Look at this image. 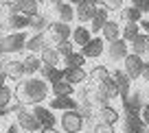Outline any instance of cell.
Masks as SVG:
<instances>
[{
  "label": "cell",
  "instance_id": "9c48e42d",
  "mask_svg": "<svg viewBox=\"0 0 149 133\" xmlns=\"http://www.w3.org/2000/svg\"><path fill=\"white\" fill-rule=\"evenodd\" d=\"M33 109V114H35V118H37V122H40V127L42 129H48V127H55L59 120H57V116L53 114V109L51 107H46V105H35V107H31Z\"/></svg>",
  "mask_w": 149,
  "mask_h": 133
},
{
  "label": "cell",
  "instance_id": "d590c367",
  "mask_svg": "<svg viewBox=\"0 0 149 133\" xmlns=\"http://www.w3.org/2000/svg\"><path fill=\"white\" fill-rule=\"evenodd\" d=\"M92 133H114V127H112V124H105V122H99V120H94Z\"/></svg>",
  "mask_w": 149,
  "mask_h": 133
},
{
  "label": "cell",
  "instance_id": "c3c4849f",
  "mask_svg": "<svg viewBox=\"0 0 149 133\" xmlns=\"http://www.w3.org/2000/svg\"><path fill=\"white\" fill-rule=\"evenodd\" d=\"M147 98H149V83H147Z\"/></svg>",
  "mask_w": 149,
  "mask_h": 133
},
{
  "label": "cell",
  "instance_id": "8fae6325",
  "mask_svg": "<svg viewBox=\"0 0 149 133\" xmlns=\"http://www.w3.org/2000/svg\"><path fill=\"white\" fill-rule=\"evenodd\" d=\"M103 52H105V41H103V37H92V39L81 48V55H84L86 59H99Z\"/></svg>",
  "mask_w": 149,
  "mask_h": 133
},
{
  "label": "cell",
  "instance_id": "f546056e",
  "mask_svg": "<svg viewBox=\"0 0 149 133\" xmlns=\"http://www.w3.org/2000/svg\"><path fill=\"white\" fill-rule=\"evenodd\" d=\"M15 94H13V87H9L5 83V85H0V111H7L11 107V103H13Z\"/></svg>",
  "mask_w": 149,
  "mask_h": 133
},
{
  "label": "cell",
  "instance_id": "cb8c5ba5",
  "mask_svg": "<svg viewBox=\"0 0 149 133\" xmlns=\"http://www.w3.org/2000/svg\"><path fill=\"white\" fill-rule=\"evenodd\" d=\"M40 59H42V65H55V68H59V52H57L55 46H46L42 52H40Z\"/></svg>",
  "mask_w": 149,
  "mask_h": 133
},
{
  "label": "cell",
  "instance_id": "b9f144b4",
  "mask_svg": "<svg viewBox=\"0 0 149 133\" xmlns=\"http://www.w3.org/2000/svg\"><path fill=\"white\" fill-rule=\"evenodd\" d=\"M5 133H20V127L13 122V124H9V127H7V131H5Z\"/></svg>",
  "mask_w": 149,
  "mask_h": 133
},
{
  "label": "cell",
  "instance_id": "5bb4252c",
  "mask_svg": "<svg viewBox=\"0 0 149 133\" xmlns=\"http://www.w3.org/2000/svg\"><path fill=\"white\" fill-rule=\"evenodd\" d=\"M48 107L53 111H72V109H79V103L72 96H53Z\"/></svg>",
  "mask_w": 149,
  "mask_h": 133
},
{
  "label": "cell",
  "instance_id": "d6986e66",
  "mask_svg": "<svg viewBox=\"0 0 149 133\" xmlns=\"http://www.w3.org/2000/svg\"><path fill=\"white\" fill-rule=\"evenodd\" d=\"M53 11H55L57 22H64V24H72V22H74V7L70 5L68 0H66V2H61V5H57Z\"/></svg>",
  "mask_w": 149,
  "mask_h": 133
},
{
  "label": "cell",
  "instance_id": "2e32d148",
  "mask_svg": "<svg viewBox=\"0 0 149 133\" xmlns=\"http://www.w3.org/2000/svg\"><path fill=\"white\" fill-rule=\"evenodd\" d=\"M92 39V31H90V26H86V24H79V26H72V35H70V41H72L74 46L84 48L88 41Z\"/></svg>",
  "mask_w": 149,
  "mask_h": 133
},
{
  "label": "cell",
  "instance_id": "e0dca14e",
  "mask_svg": "<svg viewBox=\"0 0 149 133\" xmlns=\"http://www.w3.org/2000/svg\"><path fill=\"white\" fill-rule=\"evenodd\" d=\"M48 46V41H46V35L44 33H33V35H29L26 39V52H33V55H40V52L44 50V48Z\"/></svg>",
  "mask_w": 149,
  "mask_h": 133
},
{
  "label": "cell",
  "instance_id": "30bf717a",
  "mask_svg": "<svg viewBox=\"0 0 149 133\" xmlns=\"http://www.w3.org/2000/svg\"><path fill=\"white\" fill-rule=\"evenodd\" d=\"M94 118H97L99 122H105V124L116 127L118 120H121V111H118L116 107H112V105H103V107H99V109L94 111Z\"/></svg>",
  "mask_w": 149,
  "mask_h": 133
},
{
  "label": "cell",
  "instance_id": "d4e9b609",
  "mask_svg": "<svg viewBox=\"0 0 149 133\" xmlns=\"http://www.w3.org/2000/svg\"><path fill=\"white\" fill-rule=\"evenodd\" d=\"M147 48H149V35H145V33H140L134 41H130V52H134L138 57L147 55Z\"/></svg>",
  "mask_w": 149,
  "mask_h": 133
},
{
  "label": "cell",
  "instance_id": "f6af8a7d",
  "mask_svg": "<svg viewBox=\"0 0 149 133\" xmlns=\"http://www.w3.org/2000/svg\"><path fill=\"white\" fill-rule=\"evenodd\" d=\"M68 2H70V5H72V7H77V5H79V2H84V0H68Z\"/></svg>",
  "mask_w": 149,
  "mask_h": 133
},
{
  "label": "cell",
  "instance_id": "7402d4cb",
  "mask_svg": "<svg viewBox=\"0 0 149 133\" xmlns=\"http://www.w3.org/2000/svg\"><path fill=\"white\" fill-rule=\"evenodd\" d=\"M5 22H7V28H9L11 33H15V31H26V28H29V15H24V13H13V15H9Z\"/></svg>",
  "mask_w": 149,
  "mask_h": 133
},
{
  "label": "cell",
  "instance_id": "ac0fdd59",
  "mask_svg": "<svg viewBox=\"0 0 149 133\" xmlns=\"http://www.w3.org/2000/svg\"><path fill=\"white\" fill-rule=\"evenodd\" d=\"M22 65H24V74L26 76H35L42 70V59H40V55L26 52V57H22Z\"/></svg>",
  "mask_w": 149,
  "mask_h": 133
},
{
  "label": "cell",
  "instance_id": "5b68a950",
  "mask_svg": "<svg viewBox=\"0 0 149 133\" xmlns=\"http://www.w3.org/2000/svg\"><path fill=\"white\" fill-rule=\"evenodd\" d=\"M44 35H46V41H48V44L57 46V44H61V41L70 39V35H72V26H70V24H64V22H57V20H55V22H48Z\"/></svg>",
  "mask_w": 149,
  "mask_h": 133
},
{
  "label": "cell",
  "instance_id": "681fc988",
  "mask_svg": "<svg viewBox=\"0 0 149 133\" xmlns=\"http://www.w3.org/2000/svg\"><path fill=\"white\" fill-rule=\"evenodd\" d=\"M2 5H5V0H0V7H2Z\"/></svg>",
  "mask_w": 149,
  "mask_h": 133
},
{
  "label": "cell",
  "instance_id": "f5cc1de1",
  "mask_svg": "<svg viewBox=\"0 0 149 133\" xmlns=\"http://www.w3.org/2000/svg\"><path fill=\"white\" fill-rule=\"evenodd\" d=\"M147 133H149V129H147Z\"/></svg>",
  "mask_w": 149,
  "mask_h": 133
},
{
  "label": "cell",
  "instance_id": "52a82bcc",
  "mask_svg": "<svg viewBox=\"0 0 149 133\" xmlns=\"http://www.w3.org/2000/svg\"><path fill=\"white\" fill-rule=\"evenodd\" d=\"M143 65H145V59H143V57L130 52V55L123 59V72H125L132 81H136V79H140V74H143Z\"/></svg>",
  "mask_w": 149,
  "mask_h": 133
},
{
  "label": "cell",
  "instance_id": "d6a6232c",
  "mask_svg": "<svg viewBox=\"0 0 149 133\" xmlns=\"http://www.w3.org/2000/svg\"><path fill=\"white\" fill-rule=\"evenodd\" d=\"M64 65H66V68H84V65H86V57L81 55V50L79 52L74 50L72 55H68L64 59Z\"/></svg>",
  "mask_w": 149,
  "mask_h": 133
},
{
  "label": "cell",
  "instance_id": "3957f363",
  "mask_svg": "<svg viewBox=\"0 0 149 133\" xmlns=\"http://www.w3.org/2000/svg\"><path fill=\"white\" fill-rule=\"evenodd\" d=\"M13 111H15L13 114L15 116V124L20 127V131H24V133H40L42 131V127H40V122H37V118H35V114H33L31 107L15 105Z\"/></svg>",
  "mask_w": 149,
  "mask_h": 133
},
{
  "label": "cell",
  "instance_id": "ba28073f",
  "mask_svg": "<svg viewBox=\"0 0 149 133\" xmlns=\"http://www.w3.org/2000/svg\"><path fill=\"white\" fill-rule=\"evenodd\" d=\"M97 7L99 5L94 0H84V2H79V5L74 7V20L79 24H90V20L97 13Z\"/></svg>",
  "mask_w": 149,
  "mask_h": 133
},
{
  "label": "cell",
  "instance_id": "74e56055",
  "mask_svg": "<svg viewBox=\"0 0 149 133\" xmlns=\"http://www.w3.org/2000/svg\"><path fill=\"white\" fill-rule=\"evenodd\" d=\"M132 7H136L140 13H149V0H132Z\"/></svg>",
  "mask_w": 149,
  "mask_h": 133
},
{
  "label": "cell",
  "instance_id": "836d02e7",
  "mask_svg": "<svg viewBox=\"0 0 149 133\" xmlns=\"http://www.w3.org/2000/svg\"><path fill=\"white\" fill-rule=\"evenodd\" d=\"M55 48H57V52H59L61 59H66L68 55H72V52H74V44H72L70 39H66V41H61V44H57Z\"/></svg>",
  "mask_w": 149,
  "mask_h": 133
},
{
  "label": "cell",
  "instance_id": "4fadbf2b",
  "mask_svg": "<svg viewBox=\"0 0 149 133\" xmlns=\"http://www.w3.org/2000/svg\"><path fill=\"white\" fill-rule=\"evenodd\" d=\"M64 81H68L74 87L86 85L88 83V72H86V68H64Z\"/></svg>",
  "mask_w": 149,
  "mask_h": 133
},
{
  "label": "cell",
  "instance_id": "8992f818",
  "mask_svg": "<svg viewBox=\"0 0 149 133\" xmlns=\"http://www.w3.org/2000/svg\"><path fill=\"white\" fill-rule=\"evenodd\" d=\"M105 55L110 61H123L127 55H130V44H127L123 37H118V39L110 41L105 46Z\"/></svg>",
  "mask_w": 149,
  "mask_h": 133
},
{
  "label": "cell",
  "instance_id": "1f68e13d",
  "mask_svg": "<svg viewBox=\"0 0 149 133\" xmlns=\"http://www.w3.org/2000/svg\"><path fill=\"white\" fill-rule=\"evenodd\" d=\"M138 35H140V24H125V26L121 28V37L127 41V44L134 41Z\"/></svg>",
  "mask_w": 149,
  "mask_h": 133
},
{
  "label": "cell",
  "instance_id": "7a4b0ae2",
  "mask_svg": "<svg viewBox=\"0 0 149 133\" xmlns=\"http://www.w3.org/2000/svg\"><path fill=\"white\" fill-rule=\"evenodd\" d=\"M26 31H15V33H7V35L0 37V55H15V52L24 50L26 46Z\"/></svg>",
  "mask_w": 149,
  "mask_h": 133
},
{
  "label": "cell",
  "instance_id": "44dd1931",
  "mask_svg": "<svg viewBox=\"0 0 149 133\" xmlns=\"http://www.w3.org/2000/svg\"><path fill=\"white\" fill-rule=\"evenodd\" d=\"M110 76H112V72L107 65H92L88 70V83H92V85H99V83H103Z\"/></svg>",
  "mask_w": 149,
  "mask_h": 133
},
{
  "label": "cell",
  "instance_id": "ab89813d",
  "mask_svg": "<svg viewBox=\"0 0 149 133\" xmlns=\"http://www.w3.org/2000/svg\"><path fill=\"white\" fill-rule=\"evenodd\" d=\"M140 79H143L145 83H149V61H145V65H143V74H140Z\"/></svg>",
  "mask_w": 149,
  "mask_h": 133
},
{
  "label": "cell",
  "instance_id": "83f0119b",
  "mask_svg": "<svg viewBox=\"0 0 149 133\" xmlns=\"http://www.w3.org/2000/svg\"><path fill=\"white\" fill-rule=\"evenodd\" d=\"M51 94L53 96H74V85H70L68 81H57L51 85Z\"/></svg>",
  "mask_w": 149,
  "mask_h": 133
},
{
  "label": "cell",
  "instance_id": "f35d334b",
  "mask_svg": "<svg viewBox=\"0 0 149 133\" xmlns=\"http://www.w3.org/2000/svg\"><path fill=\"white\" fill-rule=\"evenodd\" d=\"M140 120H143V124L149 127V103H145V105L140 107Z\"/></svg>",
  "mask_w": 149,
  "mask_h": 133
},
{
  "label": "cell",
  "instance_id": "ffe728a7",
  "mask_svg": "<svg viewBox=\"0 0 149 133\" xmlns=\"http://www.w3.org/2000/svg\"><path fill=\"white\" fill-rule=\"evenodd\" d=\"M121 28H123L121 22H116V20H107L105 26H103V31H101L103 41H105V44H110V41L118 39V37H121Z\"/></svg>",
  "mask_w": 149,
  "mask_h": 133
},
{
  "label": "cell",
  "instance_id": "ee69618b",
  "mask_svg": "<svg viewBox=\"0 0 149 133\" xmlns=\"http://www.w3.org/2000/svg\"><path fill=\"white\" fill-rule=\"evenodd\" d=\"M61 2H66V0H46V5H51V7H57V5H61Z\"/></svg>",
  "mask_w": 149,
  "mask_h": 133
},
{
  "label": "cell",
  "instance_id": "603a6c76",
  "mask_svg": "<svg viewBox=\"0 0 149 133\" xmlns=\"http://www.w3.org/2000/svg\"><path fill=\"white\" fill-rule=\"evenodd\" d=\"M40 76H42L48 85H53V83H57V81H61V79H64V70H61V68H55V65H42Z\"/></svg>",
  "mask_w": 149,
  "mask_h": 133
},
{
  "label": "cell",
  "instance_id": "e575fe53",
  "mask_svg": "<svg viewBox=\"0 0 149 133\" xmlns=\"http://www.w3.org/2000/svg\"><path fill=\"white\" fill-rule=\"evenodd\" d=\"M13 13H20L18 7H15V2H13V0H5V5L0 7V15L7 20L9 15H13Z\"/></svg>",
  "mask_w": 149,
  "mask_h": 133
},
{
  "label": "cell",
  "instance_id": "4dcf8cb0",
  "mask_svg": "<svg viewBox=\"0 0 149 133\" xmlns=\"http://www.w3.org/2000/svg\"><path fill=\"white\" fill-rule=\"evenodd\" d=\"M46 26H48V20H46L44 13H35V15L29 18V28H31L33 33H44Z\"/></svg>",
  "mask_w": 149,
  "mask_h": 133
},
{
  "label": "cell",
  "instance_id": "277c9868",
  "mask_svg": "<svg viewBox=\"0 0 149 133\" xmlns=\"http://www.w3.org/2000/svg\"><path fill=\"white\" fill-rule=\"evenodd\" d=\"M86 127V116L79 109L61 111L59 116V131L61 133H81Z\"/></svg>",
  "mask_w": 149,
  "mask_h": 133
},
{
  "label": "cell",
  "instance_id": "7c38bea8",
  "mask_svg": "<svg viewBox=\"0 0 149 133\" xmlns=\"http://www.w3.org/2000/svg\"><path fill=\"white\" fill-rule=\"evenodd\" d=\"M112 79H114V83H116V87H118V98L127 101V98H130V90H132V79L127 76L123 70H114V72H112Z\"/></svg>",
  "mask_w": 149,
  "mask_h": 133
},
{
  "label": "cell",
  "instance_id": "bcb514c9",
  "mask_svg": "<svg viewBox=\"0 0 149 133\" xmlns=\"http://www.w3.org/2000/svg\"><path fill=\"white\" fill-rule=\"evenodd\" d=\"M94 2H97V5H105V0H94Z\"/></svg>",
  "mask_w": 149,
  "mask_h": 133
},
{
  "label": "cell",
  "instance_id": "8d00e7d4",
  "mask_svg": "<svg viewBox=\"0 0 149 133\" xmlns=\"http://www.w3.org/2000/svg\"><path fill=\"white\" fill-rule=\"evenodd\" d=\"M107 11H121L125 7V0H105Z\"/></svg>",
  "mask_w": 149,
  "mask_h": 133
},
{
  "label": "cell",
  "instance_id": "60d3db41",
  "mask_svg": "<svg viewBox=\"0 0 149 133\" xmlns=\"http://www.w3.org/2000/svg\"><path fill=\"white\" fill-rule=\"evenodd\" d=\"M140 31L145 35H149V20H140Z\"/></svg>",
  "mask_w": 149,
  "mask_h": 133
},
{
  "label": "cell",
  "instance_id": "7bdbcfd3",
  "mask_svg": "<svg viewBox=\"0 0 149 133\" xmlns=\"http://www.w3.org/2000/svg\"><path fill=\"white\" fill-rule=\"evenodd\" d=\"M40 133H61V131H59L57 127H48V129H42Z\"/></svg>",
  "mask_w": 149,
  "mask_h": 133
},
{
  "label": "cell",
  "instance_id": "f907efd6",
  "mask_svg": "<svg viewBox=\"0 0 149 133\" xmlns=\"http://www.w3.org/2000/svg\"><path fill=\"white\" fill-rule=\"evenodd\" d=\"M0 133H2V124H0Z\"/></svg>",
  "mask_w": 149,
  "mask_h": 133
},
{
  "label": "cell",
  "instance_id": "484cf974",
  "mask_svg": "<svg viewBox=\"0 0 149 133\" xmlns=\"http://www.w3.org/2000/svg\"><path fill=\"white\" fill-rule=\"evenodd\" d=\"M97 90L107 98V101H114V98H118V87H116V83H114V79H112V76L105 79L103 83H99Z\"/></svg>",
  "mask_w": 149,
  "mask_h": 133
},
{
  "label": "cell",
  "instance_id": "7dc6e473",
  "mask_svg": "<svg viewBox=\"0 0 149 133\" xmlns=\"http://www.w3.org/2000/svg\"><path fill=\"white\" fill-rule=\"evenodd\" d=\"M37 5H46V0H37Z\"/></svg>",
  "mask_w": 149,
  "mask_h": 133
},
{
  "label": "cell",
  "instance_id": "816d5d0a",
  "mask_svg": "<svg viewBox=\"0 0 149 133\" xmlns=\"http://www.w3.org/2000/svg\"><path fill=\"white\" fill-rule=\"evenodd\" d=\"M147 52H149V48H147Z\"/></svg>",
  "mask_w": 149,
  "mask_h": 133
},
{
  "label": "cell",
  "instance_id": "f1b7e54d",
  "mask_svg": "<svg viewBox=\"0 0 149 133\" xmlns=\"http://www.w3.org/2000/svg\"><path fill=\"white\" fill-rule=\"evenodd\" d=\"M15 2V7H18V11L20 13H24V15H35V13H40V5H37V0H13Z\"/></svg>",
  "mask_w": 149,
  "mask_h": 133
},
{
  "label": "cell",
  "instance_id": "9a60e30c",
  "mask_svg": "<svg viewBox=\"0 0 149 133\" xmlns=\"http://www.w3.org/2000/svg\"><path fill=\"white\" fill-rule=\"evenodd\" d=\"M107 20H110V11H107V7L105 5H99L94 18L90 20V31H92V35H97V33L103 31V26H105Z\"/></svg>",
  "mask_w": 149,
  "mask_h": 133
},
{
  "label": "cell",
  "instance_id": "6da1fadb",
  "mask_svg": "<svg viewBox=\"0 0 149 133\" xmlns=\"http://www.w3.org/2000/svg\"><path fill=\"white\" fill-rule=\"evenodd\" d=\"M13 94H15V103L22 107L44 105V101L51 94V85L42 76H24L22 81L15 83Z\"/></svg>",
  "mask_w": 149,
  "mask_h": 133
},
{
  "label": "cell",
  "instance_id": "4316f807",
  "mask_svg": "<svg viewBox=\"0 0 149 133\" xmlns=\"http://www.w3.org/2000/svg\"><path fill=\"white\" fill-rule=\"evenodd\" d=\"M118 13H121V20L125 24H140V20H143V13H140L136 7H132V5L130 7H123Z\"/></svg>",
  "mask_w": 149,
  "mask_h": 133
}]
</instances>
